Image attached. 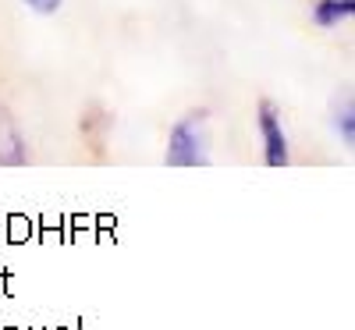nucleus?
Here are the masks:
<instances>
[{
    "instance_id": "nucleus-1",
    "label": "nucleus",
    "mask_w": 355,
    "mask_h": 330,
    "mask_svg": "<svg viewBox=\"0 0 355 330\" xmlns=\"http://www.w3.org/2000/svg\"><path fill=\"white\" fill-rule=\"evenodd\" d=\"M167 160L178 167L189 164H206V149H202V117H189L171 132V146H167Z\"/></svg>"
},
{
    "instance_id": "nucleus-2",
    "label": "nucleus",
    "mask_w": 355,
    "mask_h": 330,
    "mask_svg": "<svg viewBox=\"0 0 355 330\" xmlns=\"http://www.w3.org/2000/svg\"><path fill=\"white\" fill-rule=\"evenodd\" d=\"M259 125H263V139H266V164H288V142H284V132H281V121H277V110L270 103L259 107Z\"/></svg>"
},
{
    "instance_id": "nucleus-3",
    "label": "nucleus",
    "mask_w": 355,
    "mask_h": 330,
    "mask_svg": "<svg viewBox=\"0 0 355 330\" xmlns=\"http://www.w3.org/2000/svg\"><path fill=\"white\" fill-rule=\"evenodd\" d=\"M25 160V142L11 121V114L0 107V164H21Z\"/></svg>"
},
{
    "instance_id": "nucleus-4",
    "label": "nucleus",
    "mask_w": 355,
    "mask_h": 330,
    "mask_svg": "<svg viewBox=\"0 0 355 330\" xmlns=\"http://www.w3.org/2000/svg\"><path fill=\"white\" fill-rule=\"evenodd\" d=\"M352 15V0H320V4L313 8V18L320 25H338Z\"/></svg>"
},
{
    "instance_id": "nucleus-5",
    "label": "nucleus",
    "mask_w": 355,
    "mask_h": 330,
    "mask_svg": "<svg viewBox=\"0 0 355 330\" xmlns=\"http://www.w3.org/2000/svg\"><path fill=\"white\" fill-rule=\"evenodd\" d=\"M25 4L33 8V11H40V15H53L57 8L64 4V0H25Z\"/></svg>"
}]
</instances>
